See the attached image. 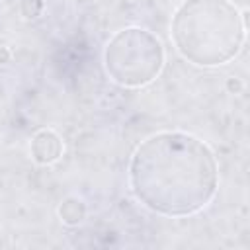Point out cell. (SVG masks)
Wrapping results in <instances>:
<instances>
[{
    "instance_id": "6da1fadb",
    "label": "cell",
    "mask_w": 250,
    "mask_h": 250,
    "mask_svg": "<svg viewBox=\"0 0 250 250\" xmlns=\"http://www.w3.org/2000/svg\"><path fill=\"white\" fill-rule=\"evenodd\" d=\"M129 186L135 199L152 213L189 217L215 197L219 162L199 137L160 131L135 148L129 160Z\"/></svg>"
},
{
    "instance_id": "7a4b0ae2",
    "label": "cell",
    "mask_w": 250,
    "mask_h": 250,
    "mask_svg": "<svg viewBox=\"0 0 250 250\" xmlns=\"http://www.w3.org/2000/svg\"><path fill=\"white\" fill-rule=\"evenodd\" d=\"M176 51L197 66L232 61L244 43L246 23L230 0H184L172 18Z\"/></svg>"
},
{
    "instance_id": "3957f363",
    "label": "cell",
    "mask_w": 250,
    "mask_h": 250,
    "mask_svg": "<svg viewBox=\"0 0 250 250\" xmlns=\"http://www.w3.org/2000/svg\"><path fill=\"white\" fill-rule=\"evenodd\" d=\"M104 66L107 76L119 86H146L164 66V45L143 27H125L107 41Z\"/></svg>"
},
{
    "instance_id": "277c9868",
    "label": "cell",
    "mask_w": 250,
    "mask_h": 250,
    "mask_svg": "<svg viewBox=\"0 0 250 250\" xmlns=\"http://www.w3.org/2000/svg\"><path fill=\"white\" fill-rule=\"evenodd\" d=\"M62 154V141L51 129H41L31 139V156L39 164H51Z\"/></svg>"
},
{
    "instance_id": "5b68a950",
    "label": "cell",
    "mask_w": 250,
    "mask_h": 250,
    "mask_svg": "<svg viewBox=\"0 0 250 250\" xmlns=\"http://www.w3.org/2000/svg\"><path fill=\"white\" fill-rule=\"evenodd\" d=\"M59 213H61V217H62V221H64L66 225H76V223H80L82 217H84V203L78 201V199H66V201L61 205Z\"/></svg>"
}]
</instances>
